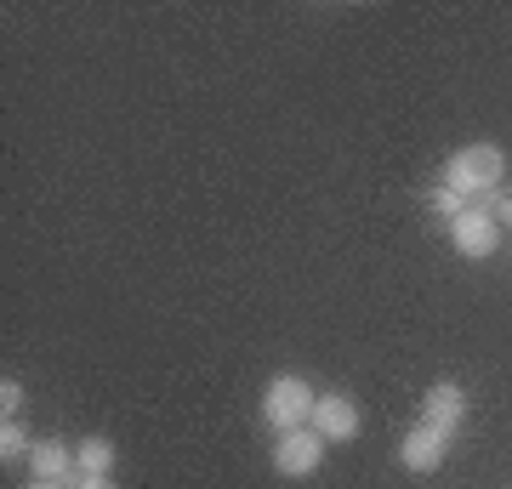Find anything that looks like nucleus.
<instances>
[{
	"label": "nucleus",
	"mask_w": 512,
	"mask_h": 489,
	"mask_svg": "<svg viewBox=\"0 0 512 489\" xmlns=\"http://www.w3.org/2000/svg\"><path fill=\"white\" fill-rule=\"evenodd\" d=\"M18 410H23V381L6 376V381H0V416H6V421H18Z\"/></svg>",
	"instance_id": "f8f14e48"
},
{
	"label": "nucleus",
	"mask_w": 512,
	"mask_h": 489,
	"mask_svg": "<svg viewBox=\"0 0 512 489\" xmlns=\"http://www.w3.org/2000/svg\"><path fill=\"white\" fill-rule=\"evenodd\" d=\"M29 472L46 478V484H74V478H80L74 450H69V444H57V438H40L35 450H29Z\"/></svg>",
	"instance_id": "6e6552de"
},
{
	"label": "nucleus",
	"mask_w": 512,
	"mask_h": 489,
	"mask_svg": "<svg viewBox=\"0 0 512 489\" xmlns=\"http://www.w3.org/2000/svg\"><path fill=\"white\" fill-rule=\"evenodd\" d=\"M313 404H319V393H313L302 376H268V387H262V421L274 427V433H296V427H308Z\"/></svg>",
	"instance_id": "f03ea898"
},
{
	"label": "nucleus",
	"mask_w": 512,
	"mask_h": 489,
	"mask_svg": "<svg viewBox=\"0 0 512 489\" xmlns=\"http://www.w3.org/2000/svg\"><path fill=\"white\" fill-rule=\"evenodd\" d=\"M74 467H80V478H109L114 472V444L103 433L80 438V444H74Z\"/></svg>",
	"instance_id": "1a4fd4ad"
},
{
	"label": "nucleus",
	"mask_w": 512,
	"mask_h": 489,
	"mask_svg": "<svg viewBox=\"0 0 512 489\" xmlns=\"http://www.w3.org/2000/svg\"><path fill=\"white\" fill-rule=\"evenodd\" d=\"M421 421L439 427V433H461V421H467V393H461L456 381H433V387L421 393Z\"/></svg>",
	"instance_id": "0eeeda50"
},
{
	"label": "nucleus",
	"mask_w": 512,
	"mask_h": 489,
	"mask_svg": "<svg viewBox=\"0 0 512 489\" xmlns=\"http://www.w3.org/2000/svg\"><path fill=\"white\" fill-rule=\"evenodd\" d=\"M490 217H495V222H507V228H512V194H501V200L490 205Z\"/></svg>",
	"instance_id": "ddd939ff"
},
{
	"label": "nucleus",
	"mask_w": 512,
	"mask_h": 489,
	"mask_svg": "<svg viewBox=\"0 0 512 489\" xmlns=\"http://www.w3.org/2000/svg\"><path fill=\"white\" fill-rule=\"evenodd\" d=\"M325 461V438L313 427H296V433H279L274 438V472L279 478H313Z\"/></svg>",
	"instance_id": "7ed1b4c3"
},
{
	"label": "nucleus",
	"mask_w": 512,
	"mask_h": 489,
	"mask_svg": "<svg viewBox=\"0 0 512 489\" xmlns=\"http://www.w3.org/2000/svg\"><path fill=\"white\" fill-rule=\"evenodd\" d=\"M23 489H69V484H46V478H29Z\"/></svg>",
	"instance_id": "2eb2a0df"
},
{
	"label": "nucleus",
	"mask_w": 512,
	"mask_h": 489,
	"mask_svg": "<svg viewBox=\"0 0 512 489\" xmlns=\"http://www.w3.org/2000/svg\"><path fill=\"white\" fill-rule=\"evenodd\" d=\"M450 245H456L467 262H484V256H495V245H501V222H495L484 205H467V211L450 222Z\"/></svg>",
	"instance_id": "20e7f679"
},
{
	"label": "nucleus",
	"mask_w": 512,
	"mask_h": 489,
	"mask_svg": "<svg viewBox=\"0 0 512 489\" xmlns=\"http://www.w3.org/2000/svg\"><path fill=\"white\" fill-rule=\"evenodd\" d=\"M450 438L456 433H439V427H427V421H416L410 433L399 438V461L404 472H439L444 455H450Z\"/></svg>",
	"instance_id": "423d86ee"
},
{
	"label": "nucleus",
	"mask_w": 512,
	"mask_h": 489,
	"mask_svg": "<svg viewBox=\"0 0 512 489\" xmlns=\"http://www.w3.org/2000/svg\"><path fill=\"white\" fill-rule=\"evenodd\" d=\"M501 177H507V154L495 143H467L444 160V182H450L456 194H467V200H473V194H495Z\"/></svg>",
	"instance_id": "f257e3e1"
},
{
	"label": "nucleus",
	"mask_w": 512,
	"mask_h": 489,
	"mask_svg": "<svg viewBox=\"0 0 512 489\" xmlns=\"http://www.w3.org/2000/svg\"><path fill=\"white\" fill-rule=\"evenodd\" d=\"M69 489H114V478H74Z\"/></svg>",
	"instance_id": "4468645a"
},
{
	"label": "nucleus",
	"mask_w": 512,
	"mask_h": 489,
	"mask_svg": "<svg viewBox=\"0 0 512 489\" xmlns=\"http://www.w3.org/2000/svg\"><path fill=\"white\" fill-rule=\"evenodd\" d=\"M467 205H473V200H467V194H456L450 182H439V188H433V211H439V217H450V222H456L461 211H467Z\"/></svg>",
	"instance_id": "9b49d317"
},
{
	"label": "nucleus",
	"mask_w": 512,
	"mask_h": 489,
	"mask_svg": "<svg viewBox=\"0 0 512 489\" xmlns=\"http://www.w3.org/2000/svg\"><path fill=\"white\" fill-rule=\"evenodd\" d=\"M308 427L325 438V444H348V438H359L365 416H359V404H353L348 393H319V404H313Z\"/></svg>",
	"instance_id": "39448f33"
},
{
	"label": "nucleus",
	"mask_w": 512,
	"mask_h": 489,
	"mask_svg": "<svg viewBox=\"0 0 512 489\" xmlns=\"http://www.w3.org/2000/svg\"><path fill=\"white\" fill-rule=\"evenodd\" d=\"M29 450H35V444H29V433H23L18 421H0V461L12 467V461H18V455H29Z\"/></svg>",
	"instance_id": "9d476101"
}]
</instances>
